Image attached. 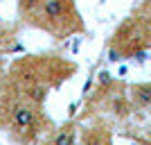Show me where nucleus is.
<instances>
[{
  "label": "nucleus",
  "mask_w": 151,
  "mask_h": 145,
  "mask_svg": "<svg viewBox=\"0 0 151 145\" xmlns=\"http://www.w3.org/2000/svg\"><path fill=\"white\" fill-rule=\"evenodd\" d=\"M9 118H12L14 127H18V129H34L38 127V120H41L29 104H20V102L9 107Z\"/></svg>",
  "instance_id": "1"
},
{
  "label": "nucleus",
  "mask_w": 151,
  "mask_h": 145,
  "mask_svg": "<svg viewBox=\"0 0 151 145\" xmlns=\"http://www.w3.org/2000/svg\"><path fill=\"white\" fill-rule=\"evenodd\" d=\"M41 7L47 20H61L65 16V0H43Z\"/></svg>",
  "instance_id": "2"
},
{
  "label": "nucleus",
  "mask_w": 151,
  "mask_h": 145,
  "mask_svg": "<svg viewBox=\"0 0 151 145\" xmlns=\"http://www.w3.org/2000/svg\"><path fill=\"white\" fill-rule=\"evenodd\" d=\"M133 100L140 107H151V84H138L133 86Z\"/></svg>",
  "instance_id": "3"
},
{
  "label": "nucleus",
  "mask_w": 151,
  "mask_h": 145,
  "mask_svg": "<svg viewBox=\"0 0 151 145\" xmlns=\"http://www.w3.org/2000/svg\"><path fill=\"white\" fill-rule=\"evenodd\" d=\"M52 145H75V129H61L52 138Z\"/></svg>",
  "instance_id": "4"
},
{
  "label": "nucleus",
  "mask_w": 151,
  "mask_h": 145,
  "mask_svg": "<svg viewBox=\"0 0 151 145\" xmlns=\"http://www.w3.org/2000/svg\"><path fill=\"white\" fill-rule=\"evenodd\" d=\"M45 95H47V91H45L43 86H32V88H27V98H29V100H34L36 104H43Z\"/></svg>",
  "instance_id": "5"
},
{
  "label": "nucleus",
  "mask_w": 151,
  "mask_h": 145,
  "mask_svg": "<svg viewBox=\"0 0 151 145\" xmlns=\"http://www.w3.org/2000/svg\"><path fill=\"white\" fill-rule=\"evenodd\" d=\"M43 0H20V9L23 12H32V9H36Z\"/></svg>",
  "instance_id": "6"
},
{
  "label": "nucleus",
  "mask_w": 151,
  "mask_h": 145,
  "mask_svg": "<svg viewBox=\"0 0 151 145\" xmlns=\"http://www.w3.org/2000/svg\"><path fill=\"white\" fill-rule=\"evenodd\" d=\"M101 82H104V84L111 82V75H108V73H101Z\"/></svg>",
  "instance_id": "7"
},
{
  "label": "nucleus",
  "mask_w": 151,
  "mask_h": 145,
  "mask_svg": "<svg viewBox=\"0 0 151 145\" xmlns=\"http://www.w3.org/2000/svg\"><path fill=\"white\" fill-rule=\"evenodd\" d=\"M147 32H149V36H151V18L147 20Z\"/></svg>",
  "instance_id": "8"
}]
</instances>
